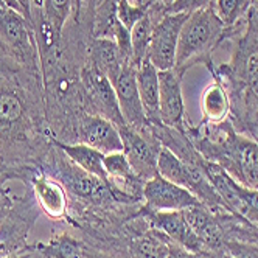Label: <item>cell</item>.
I'll use <instances>...</instances> for the list:
<instances>
[{"label": "cell", "mask_w": 258, "mask_h": 258, "mask_svg": "<svg viewBox=\"0 0 258 258\" xmlns=\"http://www.w3.org/2000/svg\"><path fill=\"white\" fill-rule=\"evenodd\" d=\"M224 28L226 25L221 22L212 5L188 14L179 34L176 70H180L182 73V70L187 69L190 62H195L209 54L221 39Z\"/></svg>", "instance_id": "cell-1"}, {"label": "cell", "mask_w": 258, "mask_h": 258, "mask_svg": "<svg viewBox=\"0 0 258 258\" xmlns=\"http://www.w3.org/2000/svg\"><path fill=\"white\" fill-rule=\"evenodd\" d=\"M219 163L232 177L249 188L258 190V143L233 131H227L219 142Z\"/></svg>", "instance_id": "cell-2"}, {"label": "cell", "mask_w": 258, "mask_h": 258, "mask_svg": "<svg viewBox=\"0 0 258 258\" xmlns=\"http://www.w3.org/2000/svg\"><path fill=\"white\" fill-rule=\"evenodd\" d=\"M207 174L230 213L258 224V190L243 185L219 165H212Z\"/></svg>", "instance_id": "cell-3"}, {"label": "cell", "mask_w": 258, "mask_h": 258, "mask_svg": "<svg viewBox=\"0 0 258 258\" xmlns=\"http://www.w3.org/2000/svg\"><path fill=\"white\" fill-rule=\"evenodd\" d=\"M187 17L188 14L185 13H165L154 24L148 50V61L159 72L176 69L179 34Z\"/></svg>", "instance_id": "cell-4"}, {"label": "cell", "mask_w": 258, "mask_h": 258, "mask_svg": "<svg viewBox=\"0 0 258 258\" xmlns=\"http://www.w3.org/2000/svg\"><path fill=\"white\" fill-rule=\"evenodd\" d=\"M109 81L112 83L118 107L121 117L127 126H131L137 131H146L150 126L148 120H146L145 110L140 101L139 95V87H137V67L127 61L121 66L120 70L107 77Z\"/></svg>", "instance_id": "cell-5"}, {"label": "cell", "mask_w": 258, "mask_h": 258, "mask_svg": "<svg viewBox=\"0 0 258 258\" xmlns=\"http://www.w3.org/2000/svg\"><path fill=\"white\" fill-rule=\"evenodd\" d=\"M118 129L123 140V154L136 176L143 182L157 176V157L162 148L160 142L157 139H146L140 131L127 124Z\"/></svg>", "instance_id": "cell-6"}, {"label": "cell", "mask_w": 258, "mask_h": 258, "mask_svg": "<svg viewBox=\"0 0 258 258\" xmlns=\"http://www.w3.org/2000/svg\"><path fill=\"white\" fill-rule=\"evenodd\" d=\"M142 196L150 212H180L201 204L191 191L160 177L159 174L143 183Z\"/></svg>", "instance_id": "cell-7"}, {"label": "cell", "mask_w": 258, "mask_h": 258, "mask_svg": "<svg viewBox=\"0 0 258 258\" xmlns=\"http://www.w3.org/2000/svg\"><path fill=\"white\" fill-rule=\"evenodd\" d=\"M182 73L176 69L159 72V110L163 126L182 131L185 104L182 95Z\"/></svg>", "instance_id": "cell-8"}, {"label": "cell", "mask_w": 258, "mask_h": 258, "mask_svg": "<svg viewBox=\"0 0 258 258\" xmlns=\"http://www.w3.org/2000/svg\"><path fill=\"white\" fill-rule=\"evenodd\" d=\"M148 219L151 221V226L163 233L171 243H176L182 247H185L191 252L202 253L206 250L204 244L196 236L190 224L187 223L185 216L182 210H173V212H150L148 210Z\"/></svg>", "instance_id": "cell-9"}, {"label": "cell", "mask_w": 258, "mask_h": 258, "mask_svg": "<svg viewBox=\"0 0 258 258\" xmlns=\"http://www.w3.org/2000/svg\"><path fill=\"white\" fill-rule=\"evenodd\" d=\"M83 80H84L87 92L92 97V101H94L95 106L101 110V114H103L101 117L115 123L118 127L126 126L120 112L114 86L104 73L97 66L92 64V67H87L83 72Z\"/></svg>", "instance_id": "cell-10"}, {"label": "cell", "mask_w": 258, "mask_h": 258, "mask_svg": "<svg viewBox=\"0 0 258 258\" xmlns=\"http://www.w3.org/2000/svg\"><path fill=\"white\" fill-rule=\"evenodd\" d=\"M81 143H86L103 154H112L123 151V140L120 129L115 123L101 117H86L80 126Z\"/></svg>", "instance_id": "cell-11"}, {"label": "cell", "mask_w": 258, "mask_h": 258, "mask_svg": "<svg viewBox=\"0 0 258 258\" xmlns=\"http://www.w3.org/2000/svg\"><path fill=\"white\" fill-rule=\"evenodd\" d=\"M182 213L206 249L223 247V227L218 223L216 213H213L204 204H196L190 209L182 210Z\"/></svg>", "instance_id": "cell-12"}, {"label": "cell", "mask_w": 258, "mask_h": 258, "mask_svg": "<svg viewBox=\"0 0 258 258\" xmlns=\"http://www.w3.org/2000/svg\"><path fill=\"white\" fill-rule=\"evenodd\" d=\"M137 87L140 101L150 126H160L159 110V70L146 59L137 67Z\"/></svg>", "instance_id": "cell-13"}, {"label": "cell", "mask_w": 258, "mask_h": 258, "mask_svg": "<svg viewBox=\"0 0 258 258\" xmlns=\"http://www.w3.org/2000/svg\"><path fill=\"white\" fill-rule=\"evenodd\" d=\"M66 183L77 196L94 202V204H109L110 201L115 199L109 182L83 170L67 173Z\"/></svg>", "instance_id": "cell-14"}, {"label": "cell", "mask_w": 258, "mask_h": 258, "mask_svg": "<svg viewBox=\"0 0 258 258\" xmlns=\"http://www.w3.org/2000/svg\"><path fill=\"white\" fill-rule=\"evenodd\" d=\"M33 190L42 210L53 219H61L67 210L66 190L59 182L45 176L33 179Z\"/></svg>", "instance_id": "cell-15"}, {"label": "cell", "mask_w": 258, "mask_h": 258, "mask_svg": "<svg viewBox=\"0 0 258 258\" xmlns=\"http://www.w3.org/2000/svg\"><path fill=\"white\" fill-rule=\"evenodd\" d=\"M27 17L0 4V36L16 51L25 53L30 48V31Z\"/></svg>", "instance_id": "cell-16"}, {"label": "cell", "mask_w": 258, "mask_h": 258, "mask_svg": "<svg viewBox=\"0 0 258 258\" xmlns=\"http://www.w3.org/2000/svg\"><path fill=\"white\" fill-rule=\"evenodd\" d=\"M59 148L67 154V157L77 165V167L92 176H97L107 182V174L104 170V156L103 153L97 151L95 148L86 145H59Z\"/></svg>", "instance_id": "cell-17"}, {"label": "cell", "mask_w": 258, "mask_h": 258, "mask_svg": "<svg viewBox=\"0 0 258 258\" xmlns=\"http://www.w3.org/2000/svg\"><path fill=\"white\" fill-rule=\"evenodd\" d=\"M241 56V80L246 87V100L249 106L258 110V38L253 34V42L244 45Z\"/></svg>", "instance_id": "cell-18"}, {"label": "cell", "mask_w": 258, "mask_h": 258, "mask_svg": "<svg viewBox=\"0 0 258 258\" xmlns=\"http://www.w3.org/2000/svg\"><path fill=\"white\" fill-rule=\"evenodd\" d=\"M92 58H94V66H97L106 77H110L112 73L121 69L123 64H126L127 59L118 45L112 39L106 38H97L92 45Z\"/></svg>", "instance_id": "cell-19"}, {"label": "cell", "mask_w": 258, "mask_h": 258, "mask_svg": "<svg viewBox=\"0 0 258 258\" xmlns=\"http://www.w3.org/2000/svg\"><path fill=\"white\" fill-rule=\"evenodd\" d=\"M201 107H202V114L215 124H219L226 120L230 109L229 95L219 81H213L204 90L201 98Z\"/></svg>", "instance_id": "cell-20"}, {"label": "cell", "mask_w": 258, "mask_h": 258, "mask_svg": "<svg viewBox=\"0 0 258 258\" xmlns=\"http://www.w3.org/2000/svg\"><path fill=\"white\" fill-rule=\"evenodd\" d=\"M157 174L170 182H174L177 185L187 188L188 182V171L187 163L180 160L171 150L162 146L159 157H157Z\"/></svg>", "instance_id": "cell-21"}, {"label": "cell", "mask_w": 258, "mask_h": 258, "mask_svg": "<svg viewBox=\"0 0 258 258\" xmlns=\"http://www.w3.org/2000/svg\"><path fill=\"white\" fill-rule=\"evenodd\" d=\"M153 19L146 14L131 28V62L139 67L143 61L148 59V50L153 34Z\"/></svg>", "instance_id": "cell-22"}, {"label": "cell", "mask_w": 258, "mask_h": 258, "mask_svg": "<svg viewBox=\"0 0 258 258\" xmlns=\"http://www.w3.org/2000/svg\"><path fill=\"white\" fill-rule=\"evenodd\" d=\"M24 120V103L13 92L0 89V133L11 131Z\"/></svg>", "instance_id": "cell-23"}, {"label": "cell", "mask_w": 258, "mask_h": 258, "mask_svg": "<svg viewBox=\"0 0 258 258\" xmlns=\"http://www.w3.org/2000/svg\"><path fill=\"white\" fill-rule=\"evenodd\" d=\"M146 14L148 7L137 4L136 0H117V19L129 31Z\"/></svg>", "instance_id": "cell-24"}, {"label": "cell", "mask_w": 258, "mask_h": 258, "mask_svg": "<svg viewBox=\"0 0 258 258\" xmlns=\"http://www.w3.org/2000/svg\"><path fill=\"white\" fill-rule=\"evenodd\" d=\"M247 0H213L212 8L226 27L233 25L241 17Z\"/></svg>", "instance_id": "cell-25"}, {"label": "cell", "mask_w": 258, "mask_h": 258, "mask_svg": "<svg viewBox=\"0 0 258 258\" xmlns=\"http://www.w3.org/2000/svg\"><path fill=\"white\" fill-rule=\"evenodd\" d=\"M48 252L56 258H86V252L81 249V246L70 238L56 239L53 244L48 246Z\"/></svg>", "instance_id": "cell-26"}, {"label": "cell", "mask_w": 258, "mask_h": 258, "mask_svg": "<svg viewBox=\"0 0 258 258\" xmlns=\"http://www.w3.org/2000/svg\"><path fill=\"white\" fill-rule=\"evenodd\" d=\"M73 4H75V0H48V7H50L51 19H53V28L56 31L62 28V24L66 22L67 16L70 14Z\"/></svg>", "instance_id": "cell-27"}, {"label": "cell", "mask_w": 258, "mask_h": 258, "mask_svg": "<svg viewBox=\"0 0 258 258\" xmlns=\"http://www.w3.org/2000/svg\"><path fill=\"white\" fill-rule=\"evenodd\" d=\"M226 258H258V246H252L247 243L230 241L224 243L223 247Z\"/></svg>", "instance_id": "cell-28"}, {"label": "cell", "mask_w": 258, "mask_h": 258, "mask_svg": "<svg viewBox=\"0 0 258 258\" xmlns=\"http://www.w3.org/2000/svg\"><path fill=\"white\" fill-rule=\"evenodd\" d=\"M213 4V0H173V2L165 8V13H185L191 14L198 10L207 8Z\"/></svg>", "instance_id": "cell-29"}, {"label": "cell", "mask_w": 258, "mask_h": 258, "mask_svg": "<svg viewBox=\"0 0 258 258\" xmlns=\"http://www.w3.org/2000/svg\"><path fill=\"white\" fill-rule=\"evenodd\" d=\"M167 258H204L202 253H196L191 252L185 247H182L176 243H168V252H167Z\"/></svg>", "instance_id": "cell-30"}, {"label": "cell", "mask_w": 258, "mask_h": 258, "mask_svg": "<svg viewBox=\"0 0 258 258\" xmlns=\"http://www.w3.org/2000/svg\"><path fill=\"white\" fill-rule=\"evenodd\" d=\"M0 4H2L4 7H7V8H11V10L17 11V13H22L24 14L22 7L19 4V0H0Z\"/></svg>", "instance_id": "cell-31"}, {"label": "cell", "mask_w": 258, "mask_h": 258, "mask_svg": "<svg viewBox=\"0 0 258 258\" xmlns=\"http://www.w3.org/2000/svg\"><path fill=\"white\" fill-rule=\"evenodd\" d=\"M19 4L22 7V11H24V16L27 19L31 17V0H19Z\"/></svg>", "instance_id": "cell-32"}, {"label": "cell", "mask_w": 258, "mask_h": 258, "mask_svg": "<svg viewBox=\"0 0 258 258\" xmlns=\"http://www.w3.org/2000/svg\"><path fill=\"white\" fill-rule=\"evenodd\" d=\"M84 256H86V258H106V256H101V255H98V253H89V252H86Z\"/></svg>", "instance_id": "cell-33"}, {"label": "cell", "mask_w": 258, "mask_h": 258, "mask_svg": "<svg viewBox=\"0 0 258 258\" xmlns=\"http://www.w3.org/2000/svg\"><path fill=\"white\" fill-rule=\"evenodd\" d=\"M253 30H255V33H253V34L258 38V14H256V17L253 19Z\"/></svg>", "instance_id": "cell-34"}, {"label": "cell", "mask_w": 258, "mask_h": 258, "mask_svg": "<svg viewBox=\"0 0 258 258\" xmlns=\"http://www.w3.org/2000/svg\"><path fill=\"white\" fill-rule=\"evenodd\" d=\"M83 2H84V0H75V5H77V7L80 8V7L83 5Z\"/></svg>", "instance_id": "cell-35"}, {"label": "cell", "mask_w": 258, "mask_h": 258, "mask_svg": "<svg viewBox=\"0 0 258 258\" xmlns=\"http://www.w3.org/2000/svg\"><path fill=\"white\" fill-rule=\"evenodd\" d=\"M8 258H27V255H19V256H8Z\"/></svg>", "instance_id": "cell-36"}]
</instances>
